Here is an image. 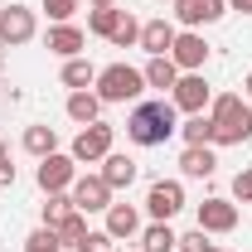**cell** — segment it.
I'll return each mask as SVG.
<instances>
[{
	"label": "cell",
	"mask_w": 252,
	"mask_h": 252,
	"mask_svg": "<svg viewBox=\"0 0 252 252\" xmlns=\"http://www.w3.org/2000/svg\"><path fill=\"white\" fill-rule=\"evenodd\" d=\"M141 49H146L151 59H165V54L175 49V25H165V20H151V25H141Z\"/></svg>",
	"instance_id": "obj_13"
},
{
	"label": "cell",
	"mask_w": 252,
	"mask_h": 252,
	"mask_svg": "<svg viewBox=\"0 0 252 252\" xmlns=\"http://www.w3.org/2000/svg\"><path fill=\"white\" fill-rule=\"evenodd\" d=\"M180 170H185V180H209L219 170V160H214L209 146H189L185 156H180Z\"/></svg>",
	"instance_id": "obj_15"
},
{
	"label": "cell",
	"mask_w": 252,
	"mask_h": 252,
	"mask_svg": "<svg viewBox=\"0 0 252 252\" xmlns=\"http://www.w3.org/2000/svg\"><path fill=\"white\" fill-rule=\"evenodd\" d=\"M63 83H68L73 93H88V88L97 83V68L88 59H68V63H63Z\"/></svg>",
	"instance_id": "obj_19"
},
{
	"label": "cell",
	"mask_w": 252,
	"mask_h": 252,
	"mask_svg": "<svg viewBox=\"0 0 252 252\" xmlns=\"http://www.w3.org/2000/svg\"><path fill=\"white\" fill-rule=\"evenodd\" d=\"M68 156L78 160V165H93V160H107V156H112V126H102V122L83 126Z\"/></svg>",
	"instance_id": "obj_4"
},
{
	"label": "cell",
	"mask_w": 252,
	"mask_h": 252,
	"mask_svg": "<svg viewBox=\"0 0 252 252\" xmlns=\"http://www.w3.org/2000/svg\"><path fill=\"white\" fill-rule=\"evenodd\" d=\"M243 88H248V97H252V73H248V83H243Z\"/></svg>",
	"instance_id": "obj_35"
},
{
	"label": "cell",
	"mask_w": 252,
	"mask_h": 252,
	"mask_svg": "<svg viewBox=\"0 0 252 252\" xmlns=\"http://www.w3.org/2000/svg\"><path fill=\"white\" fill-rule=\"evenodd\" d=\"M136 228H141V219H136L131 204H112V209H107V233H112V238H131Z\"/></svg>",
	"instance_id": "obj_18"
},
{
	"label": "cell",
	"mask_w": 252,
	"mask_h": 252,
	"mask_svg": "<svg viewBox=\"0 0 252 252\" xmlns=\"http://www.w3.org/2000/svg\"><path fill=\"white\" fill-rule=\"evenodd\" d=\"M73 209H83V214H97V209H112V185L102 180V175H83V180H73Z\"/></svg>",
	"instance_id": "obj_6"
},
{
	"label": "cell",
	"mask_w": 252,
	"mask_h": 252,
	"mask_svg": "<svg viewBox=\"0 0 252 252\" xmlns=\"http://www.w3.org/2000/svg\"><path fill=\"white\" fill-rule=\"evenodd\" d=\"M68 214H73V199H68V194H49V199H44V228H59Z\"/></svg>",
	"instance_id": "obj_26"
},
{
	"label": "cell",
	"mask_w": 252,
	"mask_h": 252,
	"mask_svg": "<svg viewBox=\"0 0 252 252\" xmlns=\"http://www.w3.org/2000/svg\"><path fill=\"white\" fill-rule=\"evenodd\" d=\"M180 252H214V243H209V233H204V228H194V233L180 238Z\"/></svg>",
	"instance_id": "obj_29"
},
{
	"label": "cell",
	"mask_w": 252,
	"mask_h": 252,
	"mask_svg": "<svg viewBox=\"0 0 252 252\" xmlns=\"http://www.w3.org/2000/svg\"><path fill=\"white\" fill-rule=\"evenodd\" d=\"M233 194H238L243 204H252V165H248V170H238V180H233Z\"/></svg>",
	"instance_id": "obj_32"
},
{
	"label": "cell",
	"mask_w": 252,
	"mask_h": 252,
	"mask_svg": "<svg viewBox=\"0 0 252 252\" xmlns=\"http://www.w3.org/2000/svg\"><path fill=\"white\" fill-rule=\"evenodd\" d=\"M0 160H5V141H0Z\"/></svg>",
	"instance_id": "obj_37"
},
{
	"label": "cell",
	"mask_w": 252,
	"mask_h": 252,
	"mask_svg": "<svg viewBox=\"0 0 252 252\" xmlns=\"http://www.w3.org/2000/svg\"><path fill=\"white\" fill-rule=\"evenodd\" d=\"M170 59L180 73H199L204 59H209V44L199 39V34H175V49H170Z\"/></svg>",
	"instance_id": "obj_11"
},
{
	"label": "cell",
	"mask_w": 252,
	"mask_h": 252,
	"mask_svg": "<svg viewBox=\"0 0 252 252\" xmlns=\"http://www.w3.org/2000/svg\"><path fill=\"white\" fill-rule=\"evenodd\" d=\"M209 122H214V146H243L252 136V107L238 93H223V97H214Z\"/></svg>",
	"instance_id": "obj_2"
},
{
	"label": "cell",
	"mask_w": 252,
	"mask_h": 252,
	"mask_svg": "<svg viewBox=\"0 0 252 252\" xmlns=\"http://www.w3.org/2000/svg\"><path fill=\"white\" fill-rule=\"evenodd\" d=\"M112 243H117V238L102 228V233H88V238L78 243V252H112Z\"/></svg>",
	"instance_id": "obj_30"
},
{
	"label": "cell",
	"mask_w": 252,
	"mask_h": 252,
	"mask_svg": "<svg viewBox=\"0 0 252 252\" xmlns=\"http://www.w3.org/2000/svg\"><path fill=\"white\" fill-rule=\"evenodd\" d=\"M73 165H78V160H73V156H59V151L44 156V160H39V175H34L39 189H44V194H63V189L73 185Z\"/></svg>",
	"instance_id": "obj_8"
},
{
	"label": "cell",
	"mask_w": 252,
	"mask_h": 252,
	"mask_svg": "<svg viewBox=\"0 0 252 252\" xmlns=\"http://www.w3.org/2000/svg\"><path fill=\"white\" fill-rule=\"evenodd\" d=\"M15 185V165H10V160H0V189H10Z\"/></svg>",
	"instance_id": "obj_33"
},
{
	"label": "cell",
	"mask_w": 252,
	"mask_h": 252,
	"mask_svg": "<svg viewBox=\"0 0 252 252\" xmlns=\"http://www.w3.org/2000/svg\"><path fill=\"white\" fill-rule=\"evenodd\" d=\"M199 228H204V233H233V228H238V204H228V199H204V204H199Z\"/></svg>",
	"instance_id": "obj_10"
},
{
	"label": "cell",
	"mask_w": 252,
	"mask_h": 252,
	"mask_svg": "<svg viewBox=\"0 0 252 252\" xmlns=\"http://www.w3.org/2000/svg\"><path fill=\"white\" fill-rule=\"evenodd\" d=\"M97 112H102V97H97V93H73V97H68V117H73V122L93 126Z\"/></svg>",
	"instance_id": "obj_20"
},
{
	"label": "cell",
	"mask_w": 252,
	"mask_h": 252,
	"mask_svg": "<svg viewBox=\"0 0 252 252\" xmlns=\"http://www.w3.org/2000/svg\"><path fill=\"white\" fill-rule=\"evenodd\" d=\"M141 73H146V88H175V83H180V68H175L170 54H165V59H151Z\"/></svg>",
	"instance_id": "obj_17"
},
{
	"label": "cell",
	"mask_w": 252,
	"mask_h": 252,
	"mask_svg": "<svg viewBox=\"0 0 252 252\" xmlns=\"http://www.w3.org/2000/svg\"><path fill=\"white\" fill-rule=\"evenodd\" d=\"M25 252H59V233H54V228H39V233H30Z\"/></svg>",
	"instance_id": "obj_28"
},
{
	"label": "cell",
	"mask_w": 252,
	"mask_h": 252,
	"mask_svg": "<svg viewBox=\"0 0 252 252\" xmlns=\"http://www.w3.org/2000/svg\"><path fill=\"white\" fill-rule=\"evenodd\" d=\"M146 209H151L156 223H170L180 209H185V189H180V180H156L151 194H146Z\"/></svg>",
	"instance_id": "obj_5"
},
{
	"label": "cell",
	"mask_w": 252,
	"mask_h": 252,
	"mask_svg": "<svg viewBox=\"0 0 252 252\" xmlns=\"http://www.w3.org/2000/svg\"><path fill=\"white\" fill-rule=\"evenodd\" d=\"M34 39V10H25V5H5L0 10V44H30Z\"/></svg>",
	"instance_id": "obj_9"
},
{
	"label": "cell",
	"mask_w": 252,
	"mask_h": 252,
	"mask_svg": "<svg viewBox=\"0 0 252 252\" xmlns=\"http://www.w3.org/2000/svg\"><path fill=\"white\" fill-rule=\"evenodd\" d=\"M54 233H59V248H78V243L88 238V219H83V209H73V214H68Z\"/></svg>",
	"instance_id": "obj_22"
},
{
	"label": "cell",
	"mask_w": 252,
	"mask_h": 252,
	"mask_svg": "<svg viewBox=\"0 0 252 252\" xmlns=\"http://www.w3.org/2000/svg\"><path fill=\"white\" fill-rule=\"evenodd\" d=\"M112 44H117V49H131V44H141V25H136L131 15H122V25L112 30Z\"/></svg>",
	"instance_id": "obj_27"
},
{
	"label": "cell",
	"mask_w": 252,
	"mask_h": 252,
	"mask_svg": "<svg viewBox=\"0 0 252 252\" xmlns=\"http://www.w3.org/2000/svg\"><path fill=\"white\" fill-rule=\"evenodd\" d=\"M180 131H185V141H189V146H214V122H209L204 112H199V117H189Z\"/></svg>",
	"instance_id": "obj_25"
},
{
	"label": "cell",
	"mask_w": 252,
	"mask_h": 252,
	"mask_svg": "<svg viewBox=\"0 0 252 252\" xmlns=\"http://www.w3.org/2000/svg\"><path fill=\"white\" fill-rule=\"evenodd\" d=\"M233 10H243V15H252V0H228Z\"/></svg>",
	"instance_id": "obj_34"
},
{
	"label": "cell",
	"mask_w": 252,
	"mask_h": 252,
	"mask_svg": "<svg viewBox=\"0 0 252 252\" xmlns=\"http://www.w3.org/2000/svg\"><path fill=\"white\" fill-rule=\"evenodd\" d=\"M122 15H126V10H112V5H97L93 15H88V30H93V34H102V39H112V30L122 25Z\"/></svg>",
	"instance_id": "obj_24"
},
{
	"label": "cell",
	"mask_w": 252,
	"mask_h": 252,
	"mask_svg": "<svg viewBox=\"0 0 252 252\" xmlns=\"http://www.w3.org/2000/svg\"><path fill=\"white\" fill-rule=\"evenodd\" d=\"M54 146H59V131H54V126H30V131H25V151H30V156H54Z\"/></svg>",
	"instance_id": "obj_21"
},
{
	"label": "cell",
	"mask_w": 252,
	"mask_h": 252,
	"mask_svg": "<svg viewBox=\"0 0 252 252\" xmlns=\"http://www.w3.org/2000/svg\"><path fill=\"white\" fill-rule=\"evenodd\" d=\"M93 5H117V0H93Z\"/></svg>",
	"instance_id": "obj_36"
},
{
	"label": "cell",
	"mask_w": 252,
	"mask_h": 252,
	"mask_svg": "<svg viewBox=\"0 0 252 252\" xmlns=\"http://www.w3.org/2000/svg\"><path fill=\"white\" fill-rule=\"evenodd\" d=\"M223 5L228 0H175V15H180V25L194 30V25H214L223 15Z\"/></svg>",
	"instance_id": "obj_12"
},
{
	"label": "cell",
	"mask_w": 252,
	"mask_h": 252,
	"mask_svg": "<svg viewBox=\"0 0 252 252\" xmlns=\"http://www.w3.org/2000/svg\"><path fill=\"white\" fill-rule=\"evenodd\" d=\"M44 10H49V20L68 25V20H73V10H78V0H44Z\"/></svg>",
	"instance_id": "obj_31"
},
{
	"label": "cell",
	"mask_w": 252,
	"mask_h": 252,
	"mask_svg": "<svg viewBox=\"0 0 252 252\" xmlns=\"http://www.w3.org/2000/svg\"><path fill=\"white\" fill-rule=\"evenodd\" d=\"M102 180L112 189H131V180H136V160L131 156H107L102 160Z\"/></svg>",
	"instance_id": "obj_16"
},
{
	"label": "cell",
	"mask_w": 252,
	"mask_h": 252,
	"mask_svg": "<svg viewBox=\"0 0 252 252\" xmlns=\"http://www.w3.org/2000/svg\"><path fill=\"white\" fill-rule=\"evenodd\" d=\"M141 243H146V252H175V248H180V238H175V228H170V223H151Z\"/></svg>",
	"instance_id": "obj_23"
},
{
	"label": "cell",
	"mask_w": 252,
	"mask_h": 252,
	"mask_svg": "<svg viewBox=\"0 0 252 252\" xmlns=\"http://www.w3.org/2000/svg\"><path fill=\"white\" fill-rule=\"evenodd\" d=\"M83 44H88V39H83V30H78V25H54V30H49V54L78 59V54H83Z\"/></svg>",
	"instance_id": "obj_14"
},
{
	"label": "cell",
	"mask_w": 252,
	"mask_h": 252,
	"mask_svg": "<svg viewBox=\"0 0 252 252\" xmlns=\"http://www.w3.org/2000/svg\"><path fill=\"white\" fill-rule=\"evenodd\" d=\"M141 88H146V73L141 68L112 63V68L97 73V97L102 102H131V97H141Z\"/></svg>",
	"instance_id": "obj_3"
},
{
	"label": "cell",
	"mask_w": 252,
	"mask_h": 252,
	"mask_svg": "<svg viewBox=\"0 0 252 252\" xmlns=\"http://www.w3.org/2000/svg\"><path fill=\"white\" fill-rule=\"evenodd\" d=\"M180 131V122H175V102H141L131 117H126V136L136 141V146H165L170 136Z\"/></svg>",
	"instance_id": "obj_1"
},
{
	"label": "cell",
	"mask_w": 252,
	"mask_h": 252,
	"mask_svg": "<svg viewBox=\"0 0 252 252\" xmlns=\"http://www.w3.org/2000/svg\"><path fill=\"white\" fill-rule=\"evenodd\" d=\"M170 102H175V112L199 117V112H204V102H209V83H204L199 73H180V83L170 88Z\"/></svg>",
	"instance_id": "obj_7"
},
{
	"label": "cell",
	"mask_w": 252,
	"mask_h": 252,
	"mask_svg": "<svg viewBox=\"0 0 252 252\" xmlns=\"http://www.w3.org/2000/svg\"><path fill=\"white\" fill-rule=\"evenodd\" d=\"M214 252H219V248H214Z\"/></svg>",
	"instance_id": "obj_38"
}]
</instances>
